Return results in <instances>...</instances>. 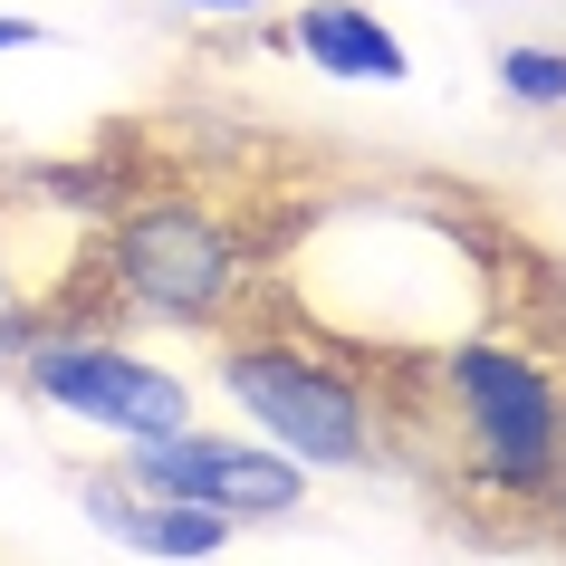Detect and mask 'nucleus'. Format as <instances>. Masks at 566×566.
<instances>
[{"label": "nucleus", "mask_w": 566, "mask_h": 566, "mask_svg": "<svg viewBox=\"0 0 566 566\" xmlns=\"http://www.w3.org/2000/svg\"><path fill=\"white\" fill-rule=\"evenodd\" d=\"M77 298L135 336H221L269 298L260 221L221 192H116L77 250Z\"/></svg>", "instance_id": "obj_2"}, {"label": "nucleus", "mask_w": 566, "mask_h": 566, "mask_svg": "<svg viewBox=\"0 0 566 566\" xmlns=\"http://www.w3.org/2000/svg\"><path fill=\"white\" fill-rule=\"evenodd\" d=\"M10 375H20V394H30L39 413L77 422V432H96V442H116V451L164 442V432H182V422L202 413V375L174 365L154 336L96 317L87 298H67L59 317L10 356Z\"/></svg>", "instance_id": "obj_4"}, {"label": "nucleus", "mask_w": 566, "mask_h": 566, "mask_svg": "<svg viewBox=\"0 0 566 566\" xmlns=\"http://www.w3.org/2000/svg\"><path fill=\"white\" fill-rule=\"evenodd\" d=\"M30 49H49V20H30V10H0V59H30Z\"/></svg>", "instance_id": "obj_11"}, {"label": "nucleus", "mask_w": 566, "mask_h": 566, "mask_svg": "<svg viewBox=\"0 0 566 566\" xmlns=\"http://www.w3.org/2000/svg\"><path fill=\"white\" fill-rule=\"evenodd\" d=\"M403 471L451 490L480 518H528L566 451V365L518 327H471L385 365Z\"/></svg>", "instance_id": "obj_1"}, {"label": "nucleus", "mask_w": 566, "mask_h": 566, "mask_svg": "<svg viewBox=\"0 0 566 566\" xmlns=\"http://www.w3.org/2000/svg\"><path fill=\"white\" fill-rule=\"evenodd\" d=\"M39 221H59L39 192H30V202H10V192H0V365H10V356H20V346H30V336L49 327L67 298H77V250H87V240L30 250Z\"/></svg>", "instance_id": "obj_8"}, {"label": "nucleus", "mask_w": 566, "mask_h": 566, "mask_svg": "<svg viewBox=\"0 0 566 566\" xmlns=\"http://www.w3.org/2000/svg\"><path fill=\"white\" fill-rule=\"evenodd\" d=\"M509 106H528V116H566V49L557 39H509L500 59H490Z\"/></svg>", "instance_id": "obj_9"}, {"label": "nucleus", "mask_w": 566, "mask_h": 566, "mask_svg": "<svg viewBox=\"0 0 566 566\" xmlns=\"http://www.w3.org/2000/svg\"><path fill=\"white\" fill-rule=\"evenodd\" d=\"M116 461L145 480V490H164V500H192V509H211V518H231V528H279V518H298L307 490H317V480H307L289 451H269L260 432L211 422V413H192L182 432H164V442L116 451Z\"/></svg>", "instance_id": "obj_5"}, {"label": "nucleus", "mask_w": 566, "mask_h": 566, "mask_svg": "<svg viewBox=\"0 0 566 566\" xmlns=\"http://www.w3.org/2000/svg\"><path fill=\"white\" fill-rule=\"evenodd\" d=\"M182 20H211V30H231V20H269L279 0H174Z\"/></svg>", "instance_id": "obj_10"}, {"label": "nucleus", "mask_w": 566, "mask_h": 566, "mask_svg": "<svg viewBox=\"0 0 566 566\" xmlns=\"http://www.w3.org/2000/svg\"><path fill=\"white\" fill-rule=\"evenodd\" d=\"M67 490H77V518H87L106 547H125V557H145V566H211V557H231V547H240L231 518H211V509H192V500L145 490L125 461L77 471Z\"/></svg>", "instance_id": "obj_6"}, {"label": "nucleus", "mask_w": 566, "mask_h": 566, "mask_svg": "<svg viewBox=\"0 0 566 566\" xmlns=\"http://www.w3.org/2000/svg\"><path fill=\"white\" fill-rule=\"evenodd\" d=\"M279 39H289V59L317 67L327 87H413L403 30H394L385 10H365V0H298V10L279 20Z\"/></svg>", "instance_id": "obj_7"}, {"label": "nucleus", "mask_w": 566, "mask_h": 566, "mask_svg": "<svg viewBox=\"0 0 566 566\" xmlns=\"http://www.w3.org/2000/svg\"><path fill=\"white\" fill-rule=\"evenodd\" d=\"M537 528L566 547V451H557V480H547V500H537Z\"/></svg>", "instance_id": "obj_12"}, {"label": "nucleus", "mask_w": 566, "mask_h": 566, "mask_svg": "<svg viewBox=\"0 0 566 566\" xmlns=\"http://www.w3.org/2000/svg\"><path fill=\"white\" fill-rule=\"evenodd\" d=\"M211 394L231 403L240 432L289 451L307 480L403 471L385 365L336 346V336H317V327H298V317H279V307H250L240 327L211 336Z\"/></svg>", "instance_id": "obj_3"}]
</instances>
